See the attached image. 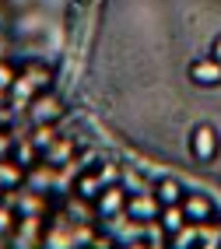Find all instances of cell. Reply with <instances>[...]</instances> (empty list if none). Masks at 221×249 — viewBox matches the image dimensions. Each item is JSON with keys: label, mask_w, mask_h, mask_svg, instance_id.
Masks as SVG:
<instances>
[{"label": "cell", "mask_w": 221, "mask_h": 249, "mask_svg": "<svg viewBox=\"0 0 221 249\" xmlns=\"http://www.w3.org/2000/svg\"><path fill=\"white\" fill-rule=\"evenodd\" d=\"M158 218H162L165 231H168V235H172V231H179V228L186 225V211H183V204H165Z\"/></svg>", "instance_id": "obj_8"}, {"label": "cell", "mask_w": 221, "mask_h": 249, "mask_svg": "<svg viewBox=\"0 0 221 249\" xmlns=\"http://www.w3.org/2000/svg\"><path fill=\"white\" fill-rule=\"evenodd\" d=\"M0 231H11V218H7V211H0Z\"/></svg>", "instance_id": "obj_19"}, {"label": "cell", "mask_w": 221, "mask_h": 249, "mask_svg": "<svg viewBox=\"0 0 221 249\" xmlns=\"http://www.w3.org/2000/svg\"><path fill=\"white\" fill-rule=\"evenodd\" d=\"M32 116H36V120H39V123H53V120H56V116H60V102H56V98H53V95H42V98H39V102H36V106H32Z\"/></svg>", "instance_id": "obj_9"}, {"label": "cell", "mask_w": 221, "mask_h": 249, "mask_svg": "<svg viewBox=\"0 0 221 249\" xmlns=\"http://www.w3.org/2000/svg\"><path fill=\"white\" fill-rule=\"evenodd\" d=\"M21 182H25V172L18 169V165H11V161H4V165H0V186H21Z\"/></svg>", "instance_id": "obj_12"}, {"label": "cell", "mask_w": 221, "mask_h": 249, "mask_svg": "<svg viewBox=\"0 0 221 249\" xmlns=\"http://www.w3.org/2000/svg\"><path fill=\"white\" fill-rule=\"evenodd\" d=\"M98 193H102L98 172H81V179H77V196H81V200H95Z\"/></svg>", "instance_id": "obj_10"}, {"label": "cell", "mask_w": 221, "mask_h": 249, "mask_svg": "<svg viewBox=\"0 0 221 249\" xmlns=\"http://www.w3.org/2000/svg\"><path fill=\"white\" fill-rule=\"evenodd\" d=\"M95 211L106 214V218H116L120 211H127V193L120 190V182H112V186H102V193L95 196Z\"/></svg>", "instance_id": "obj_3"}, {"label": "cell", "mask_w": 221, "mask_h": 249, "mask_svg": "<svg viewBox=\"0 0 221 249\" xmlns=\"http://www.w3.org/2000/svg\"><path fill=\"white\" fill-rule=\"evenodd\" d=\"M14 158H18L21 165H32V161H36V144H21L18 151H14Z\"/></svg>", "instance_id": "obj_15"}, {"label": "cell", "mask_w": 221, "mask_h": 249, "mask_svg": "<svg viewBox=\"0 0 221 249\" xmlns=\"http://www.w3.org/2000/svg\"><path fill=\"white\" fill-rule=\"evenodd\" d=\"M21 214H39V196H28V204L21 200V207H18Z\"/></svg>", "instance_id": "obj_16"}, {"label": "cell", "mask_w": 221, "mask_h": 249, "mask_svg": "<svg viewBox=\"0 0 221 249\" xmlns=\"http://www.w3.org/2000/svg\"><path fill=\"white\" fill-rule=\"evenodd\" d=\"M168 242H172L176 249H186V246H200V228L193 225H183L179 231H172V235H168Z\"/></svg>", "instance_id": "obj_11"}, {"label": "cell", "mask_w": 221, "mask_h": 249, "mask_svg": "<svg viewBox=\"0 0 221 249\" xmlns=\"http://www.w3.org/2000/svg\"><path fill=\"white\" fill-rule=\"evenodd\" d=\"M127 214L133 221H155L158 214H162V204H158V196L155 193H137V196H127Z\"/></svg>", "instance_id": "obj_2"}, {"label": "cell", "mask_w": 221, "mask_h": 249, "mask_svg": "<svg viewBox=\"0 0 221 249\" xmlns=\"http://www.w3.org/2000/svg\"><path fill=\"white\" fill-rule=\"evenodd\" d=\"M4 102H7V88H4V85H0V106H4Z\"/></svg>", "instance_id": "obj_20"}, {"label": "cell", "mask_w": 221, "mask_h": 249, "mask_svg": "<svg viewBox=\"0 0 221 249\" xmlns=\"http://www.w3.org/2000/svg\"><path fill=\"white\" fill-rule=\"evenodd\" d=\"M218 147H221V141H218V130H214V126H207V123L193 126V134H190V151H193L197 161H214V158H218Z\"/></svg>", "instance_id": "obj_1"}, {"label": "cell", "mask_w": 221, "mask_h": 249, "mask_svg": "<svg viewBox=\"0 0 221 249\" xmlns=\"http://www.w3.org/2000/svg\"><path fill=\"white\" fill-rule=\"evenodd\" d=\"M155 196H158V204H183V186L176 179H158V186H155Z\"/></svg>", "instance_id": "obj_7"}, {"label": "cell", "mask_w": 221, "mask_h": 249, "mask_svg": "<svg viewBox=\"0 0 221 249\" xmlns=\"http://www.w3.org/2000/svg\"><path fill=\"white\" fill-rule=\"evenodd\" d=\"M190 81L200 88H214L221 85V63L214 56H203V60H193V67H190Z\"/></svg>", "instance_id": "obj_4"}, {"label": "cell", "mask_w": 221, "mask_h": 249, "mask_svg": "<svg viewBox=\"0 0 221 249\" xmlns=\"http://www.w3.org/2000/svg\"><path fill=\"white\" fill-rule=\"evenodd\" d=\"M98 179H102V186H112V182H120V165H112V161L98 165Z\"/></svg>", "instance_id": "obj_14"}, {"label": "cell", "mask_w": 221, "mask_h": 249, "mask_svg": "<svg viewBox=\"0 0 221 249\" xmlns=\"http://www.w3.org/2000/svg\"><path fill=\"white\" fill-rule=\"evenodd\" d=\"M11 81H14V71L7 67V63H0V85H4V88H11Z\"/></svg>", "instance_id": "obj_17"}, {"label": "cell", "mask_w": 221, "mask_h": 249, "mask_svg": "<svg viewBox=\"0 0 221 249\" xmlns=\"http://www.w3.org/2000/svg\"><path fill=\"white\" fill-rule=\"evenodd\" d=\"M25 77H28L36 88H46V85H49V71L42 67V63H28V67H25Z\"/></svg>", "instance_id": "obj_13"}, {"label": "cell", "mask_w": 221, "mask_h": 249, "mask_svg": "<svg viewBox=\"0 0 221 249\" xmlns=\"http://www.w3.org/2000/svg\"><path fill=\"white\" fill-rule=\"evenodd\" d=\"M211 56L221 63V36H218V39H214V46H211Z\"/></svg>", "instance_id": "obj_18"}, {"label": "cell", "mask_w": 221, "mask_h": 249, "mask_svg": "<svg viewBox=\"0 0 221 249\" xmlns=\"http://www.w3.org/2000/svg\"><path fill=\"white\" fill-rule=\"evenodd\" d=\"M46 158H49V165L71 161V158H74V141H71V137H60V141H53V144H46Z\"/></svg>", "instance_id": "obj_6"}, {"label": "cell", "mask_w": 221, "mask_h": 249, "mask_svg": "<svg viewBox=\"0 0 221 249\" xmlns=\"http://www.w3.org/2000/svg\"><path fill=\"white\" fill-rule=\"evenodd\" d=\"M183 211H186V221H193V225H207L214 218V204L203 193H190V196L183 193Z\"/></svg>", "instance_id": "obj_5"}]
</instances>
